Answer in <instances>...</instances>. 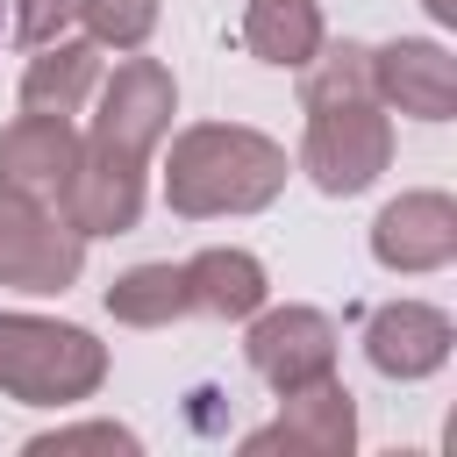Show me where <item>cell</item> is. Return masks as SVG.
Here are the masks:
<instances>
[{
    "instance_id": "cell-11",
    "label": "cell",
    "mask_w": 457,
    "mask_h": 457,
    "mask_svg": "<svg viewBox=\"0 0 457 457\" xmlns=\"http://www.w3.org/2000/svg\"><path fill=\"white\" fill-rule=\"evenodd\" d=\"M450 343H457L450 336V314L428 307V300H393V307H378L364 321V357L386 378H428V371H443L450 364Z\"/></svg>"
},
{
    "instance_id": "cell-7",
    "label": "cell",
    "mask_w": 457,
    "mask_h": 457,
    "mask_svg": "<svg viewBox=\"0 0 457 457\" xmlns=\"http://www.w3.org/2000/svg\"><path fill=\"white\" fill-rule=\"evenodd\" d=\"M100 93V114H93V143H114L129 157H150L157 136L171 129V107H179V86L157 57H129L114 64V79L93 86Z\"/></svg>"
},
{
    "instance_id": "cell-1",
    "label": "cell",
    "mask_w": 457,
    "mask_h": 457,
    "mask_svg": "<svg viewBox=\"0 0 457 457\" xmlns=\"http://www.w3.org/2000/svg\"><path fill=\"white\" fill-rule=\"evenodd\" d=\"M286 186V150L243 121H200L164 157V200L186 221L207 214H257Z\"/></svg>"
},
{
    "instance_id": "cell-21",
    "label": "cell",
    "mask_w": 457,
    "mask_h": 457,
    "mask_svg": "<svg viewBox=\"0 0 457 457\" xmlns=\"http://www.w3.org/2000/svg\"><path fill=\"white\" fill-rule=\"evenodd\" d=\"M428 14L436 21H457V0H428Z\"/></svg>"
},
{
    "instance_id": "cell-17",
    "label": "cell",
    "mask_w": 457,
    "mask_h": 457,
    "mask_svg": "<svg viewBox=\"0 0 457 457\" xmlns=\"http://www.w3.org/2000/svg\"><path fill=\"white\" fill-rule=\"evenodd\" d=\"M300 71H307V86H300L307 107L371 100V50H364V43H328V36H321V50H314Z\"/></svg>"
},
{
    "instance_id": "cell-16",
    "label": "cell",
    "mask_w": 457,
    "mask_h": 457,
    "mask_svg": "<svg viewBox=\"0 0 457 457\" xmlns=\"http://www.w3.org/2000/svg\"><path fill=\"white\" fill-rule=\"evenodd\" d=\"M107 314L129 321V328H164L179 314H193V286H186V264H136L107 286Z\"/></svg>"
},
{
    "instance_id": "cell-2",
    "label": "cell",
    "mask_w": 457,
    "mask_h": 457,
    "mask_svg": "<svg viewBox=\"0 0 457 457\" xmlns=\"http://www.w3.org/2000/svg\"><path fill=\"white\" fill-rule=\"evenodd\" d=\"M107 378V350L71 328V321H43V314H0V393L21 407H71L93 400Z\"/></svg>"
},
{
    "instance_id": "cell-22",
    "label": "cell",
    "mask_w": 457,
    "mask_h": 457,
    "mask_svg": "<svg viewBox=\"0 0 457 457\" xmlns=\"http://www.w3.org/2000/svg\"><path fill=\"white\" fill-rule=\"evenodd\" d=\"M0 29H7V0H0Z\"/></svg>"
},
{
    "instance_id": "cell-10",
    "label": "cell",
    "mask_w": 457,
    "mask_h": 457,
    "mask_svg": "<svg viewBox=\"0 0 457 457\" xmlns=\"http://www.w3.org/2000/svg\"><path fill=\"white\" fill-rule=\"evenodd\" d=\"M371 257L386 271H443L457 257V200L450 193H400L371 221Z\"/></svg>"
},
{
    "instance_id": "cell-14",
    "label": "cell",
    "mask_w": 457,
    "mask_h": 457,
    "mask_svg": "<svg viewBox=\"0 0 457 457\" xmlns=\"http://www.w3.org/2000/svg\"><path fill=\"white\" fill-rule=\"evenodd\" d=\"M186 286H193V307L221 314V321H250L264 307V293H271V278H264V264L250 250H200L186 264Z\"/></svg>"
},
{
    "instance_id": "cell-18",
    "label": "cell",
    "mask_w": 457,
    "mask_h": 457,
    "mask_svg": "<svg viewBox=\"0 0 457 457\" xmlns=\"http://www.w3.org/2000/svg\"><path fill=\"white\" fill-rule=\"evenodd\" d=\"M79 21L100 50H143L157 29V0H79Z\"/></svg>"
},
{
    "instance_id": "cell-5",
    "label": "cell",
    "mask_w": 457,
    "mask_h": 457,
    "mask_svg": "<svg viewBox=\"0 0 457 457\" xmlns=\"http://www.w3.org/2000/svg\"><path fill=\"white\" fill-rule=\"evenodd\" d=\"M57 214L79 236H121L143 221V157L114 150V143H79V164L57 193Z\"/></svg>"
},
{
    "instance_id": "cell-8",
    "label": "cell",
    "mask_w": 457,
    "mask_h": 457,
    "mask_svg": "<svg viewBox=\"0 0 457 457\" xmlns=\"http://www.w3.org/2000/svg\"><path fill=\"white\" fill-rule=\"evenodd\" d=\"M71 164H79V136H71L64 114H29L21 107L0 129V193L36 200V207H57Z\"/></svg>"
},
{
    "instance_id": "cell-4",
    "label": "cell",
    "mask_w": 457,
    "mask_h": 457,
    "mask_svg": "<svg viewBox=\"0 0 457 457\" xmlns=\"http://www.w3.org/2000/svg\"><path fill=\"white\" fill-rule=\"evenodd\" d=\"M79 264H86V236L64 214L0 193V286H14V293H64L79 278Z\"/></svg>"
},
{
    "instance_id": "cell-12",
    "label": "cell",
    "mask_w": 457,
    "mask_h": 457,
    "mask_svg": "<svg viewBox=\"0 0 457 457\" xmlns=\"http://www.w3.org/2000/svg\"><path fill=\"white\" fill-rule=\"evenodd\" d=\"M286 400V414L271 421V428H257L243 450H293V457H343L350 443H357V407H350V393L336 386V378H314V386H300V393H278Z\"/></svg>"
},
{
    "instance_id": "cell-20",
    "label": "cell",
    "mask_w": 457,
    "mask_h": 457,
    "mask_svg": "<svg viewBox=\"0 0 457 457\" xmlns=\"http://www.w3.org/2000/svg\"><path fill=\"white\" fill-rule=\"evenodd\" d=\"M64 450H129L136 457V436L114 428V421H86V428H57V436H36L29 457H64Z\"/></svg>"
},
{
    "instance_id": "cell-9",
    "label": "cell",
    "mask_w": 457,
    "mask_h": 457,
    "mask_svg": "<svg viewBox=\"0 0 457 457\" xmlns=\"http://www.w3.org/2000/svg\"><path fill=\"white\" fill-rule=\"evenodd\" d=\"M371 100H386L414 121H450L457 114V57L443 43H414V36L371 50Z\"/></svg>"
},
{
    "instance_id": "cell-13",
    "label": "cell",
    "mask_w": 457,
    "mask_h": 457,
    "mask_svg": "<svg viewBox=\"0 0 457 457\" xmlns=\"http://www.w3.org/2000/svg\"><path fill=\"white\" fill-rule=\"evenodd\" d=\"M100 86V43H36L21 71V107L29 114H79Z\"/></svg>"
},
{
    "instance_id": "cell-15",
    "label": "cell",
    "mask_w": 457,
    "mask_h": 457,
    "mask_svg": "<svg viewBox=\"0 0 457 457\" xmlns=\"http://www.w3.org/2000/svg\"><path fill=\"white\" fill-rule=\"evenodd\" d=\"M243 50L264 64H307L321 50V7L314 0H250Z\"/></svg>"
},
{
    "instance_id": "cell-6",
    "label": "cell",
    "mask_w": 457,
    "mask_h": 457,
    "mask_svg": "<svg viewBox=\"0 0 457 457\" xmlns=\"http://www.w3.org/2000/svg\"><path fill=\"white\" fill-rule=\"evenodd\" d=\"M250 371L271 386V393H300L314 378H336V328L328 314L314 307H257L250 314V343H243Z\"/></svg>"
},
{
    "instance_id": "cell-3",
    "label": "cell",
    "mask_w": 457,
    "mask_h": 457,
    "mask_svg": "<svg viewBox=\"0 0 457 457\" xmlns=\"http://www.w3.org/2000/svg\"><path fill=\"white\" fill-rule=\"evenodd\" d=\"M307 179L328 200L364 193L386 164H393V129L371 100H343V107H307V143H300Z\"/></svg>"
},
{
    "instance_id": "cell-19",
    "label": "cell",
    "mask_w": 457,
    "mask_h": 457,
    "mask_svg": "<svg viewBox=\"0 0 457 457\" xmlns=\"http://www.w3.org/2000/svg\"><path fill=\"white\" fill-rule=\"evenodd\" d=\"M64 21H79V0H7V29L21 43H57Z\"/></svg>"
}]
</instances>
